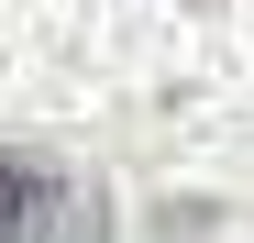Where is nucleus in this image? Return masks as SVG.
I'll return each instance as SVG.
<instances>
[{"label": "nucleus", "instance_id": "f257e3e1", "mask_svg": "<svg viewBox=\"0 0 254 243\" xmlns=\"http://www.w3.org/2000/svg\"><path fill=\"white\" fill-rule=\"evenodd\" d=\"M33 199H45V188H33V166L0 155V243H33V232H45V221H33Z\"/></svg>", "mask_w": 254, "mask_h": 243}]
</instances>
